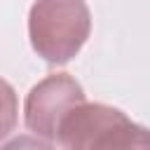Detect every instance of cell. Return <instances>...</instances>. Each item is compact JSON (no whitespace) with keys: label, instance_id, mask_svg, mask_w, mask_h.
Returning a JSON list of instances; mask_svg holds the SVG:
<instances>
[{"label":"cell","instance_id":"cell-2","mask_svg":"<svg viewBox=\"0 0 150 150\" xmlns=\"http://www.w3.org/2000/svg\"><path fill=\"white\" fill-rule=\"evenodd\" d=\"M84 103V91L68 73H56L38 82L26 98V127L45 141H54L70 110Z\"/></svg>","mask_w":150,"mask_h":150},{"label":"cell","instance_id":"cell-4","mask_svg":"<svg viewBox=\"0 0 150 150\" xmlns=\"http://www.w3.org/2000/svg\"><path fill=\"white\" fill-rule=\"evenodd\" d=\"M87 150H150V129L134 124L122 112L94 138Z\"/></svg>","mask_w":150,"mask_h":150},{"label":"cell","instance_id":"cell-3","mask_svg":"<svg viewBox=\"0 0 150 150\" xmlns=\"http://www.w3.org/2000/svg\"><path fill=\"white\" fill-rule=\"evenodd\" d=\"M122 115V110L103 105V103H82L75 110H70L66 115V120L59 127V143L63 150H87L94 138L108 127L112 124L117 117Z\"/></svg>","mask_w":150,"mask_h":150},{"label":"cell","instance_id":"cell-1","mask_svg":"<svg viewBox=\"0 0 150 150\" xmlns=\"http://www.w3.org/2000/svg\"><path fill=\"white\" fill-rule=\"evenodd\" d=\"M91 16L84 2H35L28 16L30 45L47 63L70 61L89 38Z\"/></svg>","mask_w":150,"mask_h":150},{"label":"cell","instance_id":"cell-6","mask_svg":"<svg viewBox=\"0 0 150 150\" xmlns=\"http://www.w3.org/2000/svg\"><path fill=\"white\" fill-rule=\"evenodd\" d=\"M0 150H54V145H52L49 141H45V138L23 134V136H16V138H12L9 143H5Z\"/></svg>","mask_w":150,"mask_h":150},{"label":"cell","instance_id":"cell-5","mask_svg":"<svg viewBox=\"0 0 150 150\" xmlns=\"http://www.w3.org/2000/svg\"><path fill=\"white\" fill-rule=\"evenodd\" d=\"M16 117H19L16 91L12 89V84L7 80L0 77V141L5 136H9V131L16 124Z\"/></svg>","mask_w":150,"mask_h":150}]
</instances>
